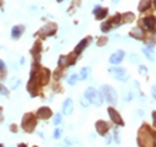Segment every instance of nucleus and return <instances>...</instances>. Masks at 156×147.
I'll use <instances>...</instances> for the list:
<instances>
[{
  "label": "nucleus",
  "mask_w": 156,
  "mask_h": 147,
  "mask_svg": "<svg viewBox=\"0 0 156 147\" xmlns=\"http://www.w3.org/2000/svg\"><path fill=\"white\" fill-rule=\"evenodd\" d=\"M77 81H78V74H72V76L68 78V83H69V85H74Z\"/></svg>",
  "instance_id": "nucleus-18"
},
{
  "label": "nucleus",
  "mask_w": 156,
  "mask_h": 147,
  "mask_svg": "<svg viewBox=\"0 0 156 147\" xmlns=\"http://www.w3.org/2000/svg\"><path fill=\"white\" fill-rule=\"evenodd\" d=\"M0 147H3V144H0Z\"/></svg>",
  "instance_id": "nucleus-29"
},
{
  "label": "nucleus",
  "mask_w": 156,
  "mask_h": 147,
  "mask_svg": "<svg viewBox=\"0 0 156 147\" xmlns=\"http://www.w3.org/2000/svg\"><path fill=\"white\" fill-rule=\"evenodd\" d=\"M22 123H24V129H25V130L31 132L33 128L35 126V124H37V121H35L34 116H31V115H25L24 121H22Z\"/></svg>",
  "instance_id": "nucleus-4"
},
{
  "label": "nucleus",
  "mask_w": 156,
  "mask_h": 147,
  "mask_svg": "<svg viewBox=\"0 0 156 147\" xmlns=\"http://www.w3.org/2000/svg\"><path fill=\"white\" fill-rule=\"evenodd\" d=\"M144 22V26H146L148 30H153L156 26V20L155 17H152V16H150V17H146V18L143 20Z\"/></svg>",
  "instance_id": "nucleus-9"
},
{
  "label": "nucleus",
  "mask_w": 156,
  "mask_h": 147,
  "mask_svg": "<svg viewBox=\"0 0 156 147\" xmlns=\"http://www.w3.org/2000/svg\"><path fill=\"white\" fill-rule=\"evenodd\" d=\"M107 16V9L105 8H96L95 9V17L98 20H103Z\"/></svg>",
  "instance_id": "nucleus-13"
},
{
  "label": "nucleus",
  "mask_w": 156,
  "mask_h": 147,
  "mask_svg": "<svg viewBox=\"0 0 156 147\" xmlns=\"http://www.w3.org/2000/svg\"><path fill=\"white\" fill-rule=\"evenodd\" d=\"M57 1H61V0H57Z\"/></svg>",
  "instance_id": "nucleus-30"
},
{
  "label": "nucleus",
  "mask_w": 156,
  "mask_h": 147,
  "mask_svg": "<svg viewBox=\"0 0 156 147\" xmlns=\"http://www.w3.org/2000/svg\"><path fill=\"white\" fill-rule=\"evenodd\" d=\"M22 30H24L22 26H14V28L12 29V38L13 39H18V38L21 37Z\"/></svg>",
  "instance_id": "nucleus-12"
},
{
  "label": "nucleus",
  "mask_w": 156,
  "mask_h": 147,
  "mask_svg": "<svg viewBox=\"0 0 156 147\" xmlns=\"http://www.w3.org/2000/svg\"><path fill=\"white\" fill-rule=\"evenodd\" d=\"M20 83H21L20 78H12V80H11V87H12V89H16V87H18Z\"/></svg>",
  "instance_id": "nucleus-19"
},
{
  "label": "nucleus",
  "mask_w": 156,
  "mask_h": 147,
  "mask_svg": "<svg viewBox=\"0 0 156 147\" xmlns=\"http://www.w3.org/2000/svg\"><path fill=\"white\" fill-rule=\"evenodd\" d=\"M0 94H3V95H8V89H7L4 85H1L0 83Z\"/></svg>",
  "instance_id": "nucleus-21"
},
{
  "label": "nucleus",
  "mask_w": 156,
  "mask_h": 147,
  "mask_svg": "<svg viewBox=\"0 0 156 147\" xmlns=\"http://www.w3.org/2000/svg\"><path fill=\"white\" fill-rule=\"evenodd\" d=\"M60 123H61V116H60V115H56L55 119H53V124H55V125H59Z\"/></svg>",
  "instance_id": "nucleus-22"
},
{
  "label": "nucleus",
  "mask_w": 156,
  "mask_h": 147,
  "mask_svg": "<svg viewBox=\"0 0 156 147\" xmlns=\"http://www.w3.org/2000/svg\"><path fill=\"white\" fill-rule=\"evenodd\" d=\"M85 96H86V99H89L95 105H101V103H103V94L96 91V90L92 89V87H89V89L86 90Z\"/></svg>",
  "instance_id": "nucleus-1"
},
{
  "label": "nucleus",
  "mask_w": 156,
  "mask_h": 147,
  "mask_svg": "<svg viewBox=\"0 0 156 147\" xmlns=\"http://www.w3.org/2000/svg\"><path fill=\"white\" fill-rule=\"evenodd\" d=\"M51 115H52L51 109H49V108H47V107L39 108V109H38V112H37V116L40 117V119H48Z\"/></svg>",
  "instance_id": "nucleus-8"
},
{
  "label": "nucleus",
  "mask_w": 156,
  "mask_h": 147,
  "mask_svg": "<svg viewBox=\"0 0 156 147\" xmlns=\"http://www.w3.org/2000/svg\"><path fill=\"white\" fill-rule=\"evenodd\" d=\"M20 147H26V146H25V144H20Z\"/></svg>",
  "instance_id": "nucleus-28"
},
{
  "label": "nucleus",
  "mask_w": 156,
  "mask_h": 147,
  "mask_svg": "<svg viewBox=\"0 0 156 147\" xmlns=\"http://www.w3.org/2000/svg\"><path fill=\"white\" fill-rule=\"evenodd\" d=\"M124 56H125V53H124V51H117V52H115L113 55L111 56L109 61L112 63V64H120V63L122 61Z\"/></svg>",
  "instance_id": "nucleus-6"
},
{
  "label": "nucleus",
  "mask_w": 156,
  "mask_h": 147,
  "mask_svg": "<svg viewBox=\"0 0 156 147\" xmlns=\"http://www.w3.org/2000/svg\"><path fill=\"white\" fill-rule=\"evenodd\" d=\"M53 138H56V139H57V138H60V130H57V129H56L55 133H53Z\"/></svg>",
  "instance_id": "nucleus-24"
},
{
  "label": "nucleus",
  "mask_w": 156,
  "mask_h": 147,
  "mask_svg": "<svg viewBox=\"0 0 156 147\" xmlns=\"http://www.w3.org/2000/svg\"><path fill=\"white\" fill-rule=\"evenodd\" d=\"M144 53H146V56L148 59H151V60H155V56H153V51L150 48H144Z\"/></svg>",
  "instance_id": "nucleus-20"
},
{
  "label": "nucleus",
  "mask_w": 156,
  "mask_h": 147,
  "mask_svg": "<svg viewBox=\"0 0 156 147\" xmlns=\"http://www.w3.org/2000/svg\"><path fill=\"white\" fill-rule=\"evenodd\" d=\"M130 35H132V37H134V38H142V35H143V34H142L141 29L137 28V29H134V30L132 31V34H130Z\"/></svg>",
  "instance_id": "nucleus-16"
},
{
  "label": "nucleus",
  "mask_w": 156,
  "mask_h": 147,
  "mask_svg": "<svg viewBox=\"0 0 156 147\" xmlns=\"http://www.w3.org/2000/svg\"><path fill=\"white\" fill-rule=\"evenodd\" d=\"M108 113H109L111 119H112V121H113L115 124H117V125H124V121L121 120V117L118 116V113H117L113 108H108Z\"/></svg>",
  "instance_id": "nucleus-5"
},
{
  "label": "nucleus",
  "mask_w": 156,
  "mask_h": 147,
  "mask_svg": "<svg viewBox=\"0 0 156 147\" xmlns=\"http://www.w3.org/2000/svg\"><path fill=\"white\" fill-rule=\"evenodd\" d=\"M150 7H151V0H142L141 4H139V11L143 12V11L148 9Z\"/></svg>",
  "instance_id": "nucleus-14"
},
{
  "label": "nucleus",
  "mask_w": 156,
  "mask_h": 147,
  "mask_svg": "<svg viewBox=\"0 0 156 147\" xmlns=\"http://www.w3.org/2000/svg\"><path fill=\"white\" fill-rule=\"evenodd\" d=\"M48 77H49V72L47 69L43 71V74H42V85H46L48 82Z\"/></svg>",
  "instance_id": "nucleus-15"
},
{
  "label": "nucleus",
  "mask_w": 156,
  "mask_h": 147,
  "mask_svg": "<svg viewBox=\"0 0 156 147\" xmlns=\"http://www.w3.org/2000/svg\"><path fill=\"white\" fill-rule=\"evenodd\" d=\"M63 112H64V115H72V112H73V102H72V99H66V100L64 102V105H63Z\"/></svg>",
  "instance_id": "nucleus-7"
},
{
  "label": "nucleus",
  "mask_w": 156,
  "mask_h": 147,
  "mask_svg": "<svg viewBox=\"0 0 156 147\" xmlns=\"http://www.w3.org/2000/svg\"><path fill=\"white\" fill-rule=\"evenodd\" d=\"M89 72H90L89 68H82V69H81V73H80V77H78V78H80V80H85L86 77H87V73H89Z\"/></svg>",
  "instance_id": "nucleus-17"
},
{
  "label": "nucleus",
  "mask_w": 156,
  "mask_h": 147,
  "mask_svg": "<svg viewBox=\"0 0 156 147\" xmlns=\"http://www.w3.org/2000/svg\"><path fill=\"white\" fill-rule=\"evenodd\" d=\"M96 130L99 132V134L104 135L105 133H107V130H108L107 123H104V121H98V123H96Z\"/></svg>",
  "instance_id": "nucleus-10"
},
{
  "label": "nucleus",
  "mask_w": 156,
  "mask_h": 147,
  "mask_svg": "<svg viewBox=\"0 0 156 147\" xmlns=\"http://www.w3.org/2000/svg\"><path fill=\"white\" fill-rule=\"evenodd\" d=\"M153 120H155V121H156V112H155V113H153Z\"/></svg>",
  "instance_id": "nucleus-27"
},
{
  "label": "nucleus",
  "mask_w": 156,
  "mask_h": 147,
  "mask_svg": "<svg viewBox=\"0 0 156 147\" xmlns=\"http://www.w3.org/2000/svg\"><path fill=\"white\" fill-rule=\"evenodd\" d=\"M152 95H153V98L156 99V85L152 87Z\"/></svg>",
  "instance_id": "nucleus-25"
},
{
  "label": "nucleus",
  "mask_w": 156,
  "mask_h": 147,
  "mask_svg": "<svg viewBox=\"0 0 156 147\" xmlns=\"http://www.w3.org/2000/svg\"><path fill=\"white\" fill-rule=\"evenodd\" d=\"M101 92H103V95L105 96V99H107V102L109 104L115 105L117 103V92L113 87H111L108 85H104L103 89H101Z\"/></svg>",
  "instance_id": "nucleus-2"
},
{
  "label": "nucleus",
  "mask_w": 156,
  "mask_h": 147,
  "mask_svg": "<svg viewBox=\"0 0 156 147\" xmlns=\"http://www.w3.org/2000/svg\"><path fill=\"white\" fill-rule=\"evenodd\" d=\"M4 68V63H3V60H0V71Z\"/></svg>",
  "instance_id": "nucleus-26"
},
{
  "label": "nucleus",
  "mask_w": 156,
  "mask_h": 147,
  "mask_svg": "<svg viewBox=\"0 0 156 147\" xmlns=\"http://www.w3.org/2000/svg\"><path fill=\"white\" fill-rule=\"evenodd\" d=\"M109 73L117 78L120 81H128L129 80V74H128V71L125 68H111L109 69Z\"/></svg>",
  "instance_id": "nucleus-3"
},
{
  "label": "nucleus",
  "mask_w": 156,
  "mask_h": 147,
  "mask_svg": "<svg viewBox=\"0 0 156 147\" xmlns=\"http://www.w3.org/2000/svg\"><path fill=\"white\" fill-rule=\"evenodd\" d=\"M89 40H90V39H87V38H86V39H83L82 42H81L80 44L76 47V49H74V55H80V53L82 52L83 49H85V47L87 46V42H89Z\"/></svg>",
  "instance_id": "nucleus-11"
},
{
  "label": "nucleus",
  "mask_w": 156,
  "mask_h": 147,
  "mask_svg": "<svg viewBox=\"0 0 156 147\" xmlns=\"http://www.w3.org/2000/svg\"><path fill=\"white\" fill-rule=\"evenodd\" d=\"M139 72H141V73L143 74V76H146V74H147V69H146V67L141 65V67H139Z\"/></svg>",
  "instance_id": "nucleus-23"
}]
</instances>
